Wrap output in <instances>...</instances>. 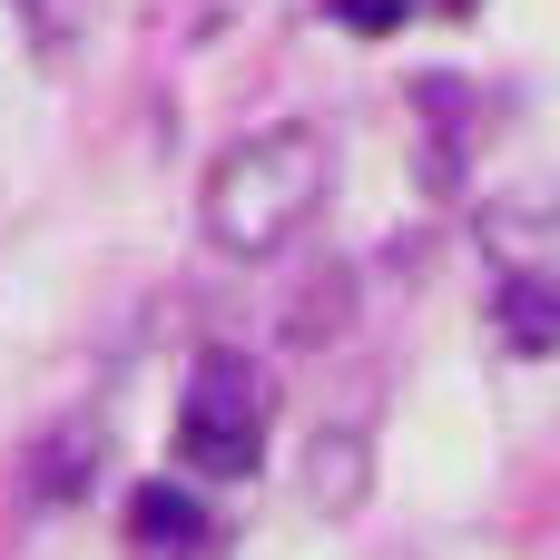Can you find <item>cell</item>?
<instances>
[{"label":"cell","mask_w":560,"mask_h":560,"mask_svg":"<svg viewBox=\"0 0 560 560\" xmlns=\"http://www.w3.org/2000/svg\"><path fill=\"white\" fill-rule=\"evenodd\" d=\"M492 325H502V345L551 354L560 345V276H512V285L492 295Z\"/></svg>","instance_id":"cell-4"},{"label":"cell","mask_w":560,"mask_h":560,"mask_svg":"<svg viewBox=\"0 0 560 560\" xmlns=\"http://www.w3.org/2000/svg\"><path fill=\"white\" fill-rule=\"evenodd\" d=\"M266 384L236 364V354H207L197 374H187V404H177V453L197 463V472H217V482H236V472H256V453H266Z\"/></svg>","instance_id":"cell-2"},{"label":"cell","mask_w":560,"mask_h":560,"mask_svg":"<svg viewBox=\"0 0 560 560\" xmlns=\"http://www.w3.org/2000/svg\"><path fill=\"white\" fill-rule=\"evenodd\" d=\"M128 541H138V560H197V551H207V512H197V492H177V482H138V492H128Z\"/></svg>","instance_id":"cell-3"},{"label":"cell","mask_w":560,"mask_h":560,"mask_svg":"<svg viewBox=\"0 0 560 560\" xmlns=\"http://www.w3.org/2000/svg\"><path fill=\"white\" fill-rule=\"evenodd\" d=\"M325 177H335V148L315 128H256L236 138L217 167H207V246L217 256H276L305 236V217L325 207Z\"/></svg>","instance_id":"cell-1"},{"label":"cell","mask_w":560,"mask_h":560,"mask_svg":"<svg viewBox=\"0 0 560 560\" xmlns=\"http://www.w3.org/2000/svg\"><path fill=\"white\" fill-rule=\"evenodd\" d=\"M325 10H335L354 39H384V30H404V10H413V0H325Z\"/></svg>","instance_id":"cell-6"},{"label":"cell","mask_w":560,"mask_h":560,"mask_svg":"<svg viewBox=\"0 0 560 560\" xmlns=\"http://www.w3.org/2000/svg\"><path fill=\"white\" fill-rule=\"evenodd\" d=\"M443 10H472V0H443Z\"/></svg>","instance_id":"cell-7"},{"label":"cell","mask_w":560,"mask_h":560,"mask_svg":"<svg viewBox=\"0 0 560 560\" xmlns=\"http://www.w3.org/2000/svg\"><path fill=\"white\" fill-rule=\"evenodd\" d=\"M364 482H374L364 433H315V453H305V502H315V512H354Z\"/></svg>","instance_id":"cell-5"}]
</instances>
